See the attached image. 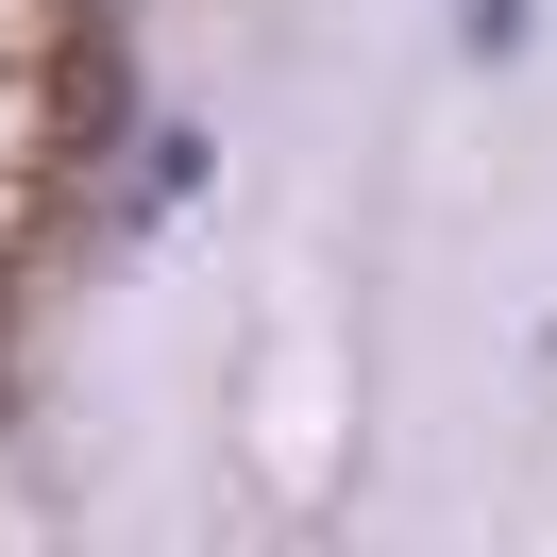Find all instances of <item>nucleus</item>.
Masks as SVG:
<instances>
[{"instance_id":"f257e3e1","label":"nucleus","mask_w":557,"mask_h":557,"mask_svg":"<svg viewBox=\"0 0 557 557\" xmlns=\"http://www.w3.org/2000/svg\"><path fill=\"white\" fill-rule=\"evenodd\" d=\"M119 102H136V85H119V51L85 35L69 69H51V152H102V136H119Z\"/></svg>"},{"instance_id":"f03ea898","label":"nucleus","mask_w":557,"mask_h":557,"mask_svg":"<svg viewBox=\"0 0 557 557\" xmlns=\"http://www.w3.org/2000/svg\"><path fill=\"white\" fill-rule=\"evenodd\" d=\"M0 406H17V388H0Z\"/></svg>"}]
</instances>
